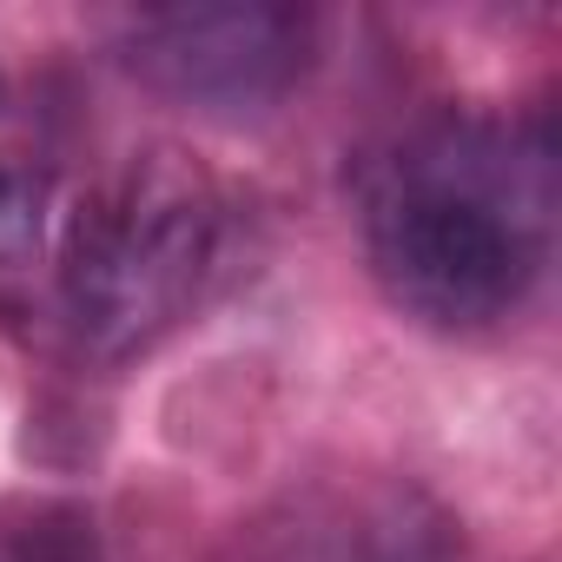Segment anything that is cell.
<instances>
[{
    "instance_id": "1",
    "label": "cell",
    "mask_w": 562,
    "mask_h": 562,
    "mask_svg": "<svg viewBox=\"0 0 562 562\" xmlns=\"http://www.w3.org/2000/svg\"><path fill=\"white\" fill-rule=\"evenodd\" d=\"M555 146L542 120L437 113L364 179V258L384 299L443 338L509 325L549 265Z\"/></svg>"
},
{
    "instance_id": "6",
    "label": "cell",
    "mask_w": 562,
    "mask_h": 562,
    "mask_svg": "<svg viewBox=\"0 0 562 562\" xmlns=\"http://www.w3.org/2000/svg\"><path fill=\"white\" fill-rule=\"evenodd\" d=\"M41 212H47L41 179L0 159V292H8L14 278L34 265V251H41Z\"/></svg>"
},
{
    "instance_id": "7",
    "label": "cell",
    "mask_w": 562,
    "mask_h": 562,
    "mask_svg": "<svg viewBox=\"0 0 562 562\" xmlns=\"http://www.w3.org/2000/svg\"><path fill=\"white\" fill-rule=\"evenodd\" d=\"M0 106H8V74H0Z\"/></svg>"
},
{
    "instance_id": "4",
    "label": "cell",
    "mask_w": 562,
    "mask_h": 562,
    "mask_svg": "<svg viewBox=\"0 0 562 562\" xmlns=\"http://www.w3.org/2000/svg\"><path fill=\"white\" fill-rule=\"evenodd\" d=\"M245 562H450L443 522L411 496L312 503L285 522H265L245 542Z\"/></svg>"
},
{
    "instance_id": "2",
    "label": "cell",
    "mask_w": 562,
    "mask_h": 562,
    "mask_svg": "<svg viewBox=\"0 0 562 562\" xmlns=\"http://www.w3.org/2000/svg\"><path fill=\"white\" fill-rule=\"evenodd\" d=\"M232 258V192L186 153H126L60 232L67 338L100 364H133L225 292Z\"/></svg>"
},
{
    "instance_id": "5",
    "label": "cell",
    "mask_w": 562,
    "mask_h": 562,
    "mask_svg": "<svg viewBox=\"0 0 562 562\" xmlns=\"http://www.w3.org/2000/svg\"><path fill=\"white\" fill-rule=\"evenodd\" d=\"M0 562H106V542L87 503L27 490L0 503Z\"/></svg>"
},
{
    "instance_id": "3",
    "label": "cell",
    "mask_w": 562,
    "mask_h": 562,
    "mask_svg": "<svg viewBox=\"0 0 562 562\" xmlns=\"http://www.w3.org/2000/svg\"><path fill=\"white\" fill-rule=\"evenodd\" d=\"M318 60V21L299 8H159L126 27V67L212 120L285 106Z\"/></svg>"
}]
</instances>
